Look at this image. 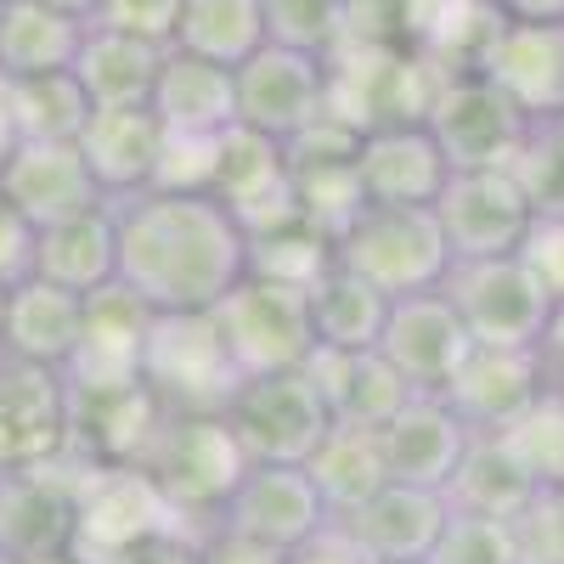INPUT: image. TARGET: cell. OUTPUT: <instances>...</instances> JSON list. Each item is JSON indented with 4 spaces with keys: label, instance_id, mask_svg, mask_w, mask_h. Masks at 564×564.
Segmentation results:
<instances>
[{
    "label": "cell",
    "instance_id": "obj_25",
    "mask_svg": "<svg viewBox=\"0 0 564 564\" xmlns=\"http://www.w3.org/2000/svg\"><path fill=\"white\" fill-rule=\"evenodd\" d=\"M305 379L327 401L334 423H356V430H384V423L412 401L406 379L379 356V350H311Z\"/></svg>",
    "mask_w": 564,
    "mask_h": 564
},
{
    "label": "cell",
    "instance_id": "obj_7",
    "mask_svg": "<svg viewBox=\"0 0 564 564\" xmlns=\"http://www.w3.org/2000/svg\"><path fill=\"white\" fill-rule=\"evenodd\" d=\"M226 423L238 435V446L249 452V463H300V468L311 463L322 435L334 430L327 401L305 379V367L243 379L238 395L226 401Z\"/></svg>",
    "mask_w": 564,
    "mask_h": 564
},
{
    "label": "cell",
    "instance_id": "obj_4",
    "mask_svg": "<svg viewBox=\"0 0 564 564\" xmlns=\"http://www.w3.org/2000/svg\"><path fill=\"white\" fill-rule=\"evenodd\" d=\"M334 260L372 282L379 294L401 300V294H430L452 271V249L441 238L435 209H379L367 204L334 243Z\"/></svg>",
    "mask_w": 564,
    "mask_h": 564
},
{
    "label": "cell",
    "instance_id": "obj_8",
    "mask_svg": "<svg viewBox=\"0 0 564 564\" xmlns=\"http://www.w3.org/2000/svg\"><path fill=\"white\" fill-rule=\"evenodd\" d=\"M209 316H215L220 339H226V350H231L243 379L305 367V356L316 350L305 294L282 289V282H265V276H243Z\"/></svg>",
    "mask_w": 564,
    "mask_h": 564
},
{
    "label": "cell",
    "instance_id": "obj_52",
    "mask_svg": "<svg viewBox=\"0 0 564 564\" xmlns=\"http://www.w3.org/2000/svg\"><path fill=\"white\" fill-rule=\"evenodd\" d=\"M7 294L12 289H0V339H7Z\"/></svg>",
    "mask_w": 564,
    "mask_h": 564
},
{
    "label": "cell",
    "instance_id": "obj_6",
    "mask_svg": "<svg viewBox=\"0 0 564 564\" xmlns=\"http://www.w3.org/2000/svg\"><path fill=\"white\" fill-rule=\"evenodd\" d=\"M441 294L452 300L457 322L468 327L475 345L497 350H536L542 322L553 311V294L542 289V276L525 265V254L502 260H457L441 282Z\"/></svg>",
    "mask_w": 564,
    "mask_h": 564
},
{
    "label": "cell",
    "instance_id": "obj_40",
    "mask_svg": "<svg viewBox=\"0 0 564 564\" xmlns=\"http://www.w3.org/2000/svg\"><path fill=\"white\" fill-rule=\"evenodd\" d=\"M513 181L525 186L536 220L564 215V119L558 124H531L520 159H513Z\"/></svg>",
    "mask_w": 564,
    "mask_h": 564
},
{
    "label": "cell",
    "instance_id": "obj_34",
    "mask_svg": "<svg viewBox=\"0 0 564 564\" xmlns=\"http://www.w3.org/2000/svg\"><path fill=\"white\" fill-rule=\"evenodd\" d=\"M265 45V7L260 0H181L175 52H193L220 68H243Z\"/></svg>",
    "mask_w": 564,
    "mask_h": 564
},
{
    "label": "cell",
    "instance_id": "obj_18",
    "mask_svg": "<svg viewBox=\"0 0 564 564\" xmlns=\"http://www.w3.org/2000/svg\"><path fill=\"white\" fill-rule=\"evenodd\" d=\"M215 525L294 553L300 542H311L327 525V508H322V497L300 463H249V475L226 497Z\"/></svg>",
    "mask_w": 564,
    "mask_h": 564
},
{
    "label": "cell",
    "instance_id": "obj_23",
    "mask_svg": "<svg viewBox=\"0 0 564 564\" xmlns=\"http://www.w3.org/2000/svg\"><path fill=\"white\" fill-rule=\"evenodd\" d=\"M164 124L153 108H90L79 130V159L90 181L102 186L108 204L153 193L159 164H164Z\"/></svg>",
    "mask_w": 564,
    "mask_h": 564
},
{
    "label": "cell",
    "instance_id": "obj_2",
    "mask_svg": "<svg viewBox=\"0 0 564 564\" xmlns=\"http://www.w3.org/2000/svg\"><path fill=\"white\" fill-rule=\"evenodd\" d=\"M135 468L170 497L193 536H204L220 520L226 497L249 475V452L231 435L226 412H164L153 446L141 452Z\"/></svg>",
    "mask_w": 564,
    "mask_h": 564
},
{
    "label": "cell",
    "instance_id": "obj_39",
    "mask_svg": "<svg viewBox=\"0 0 564 564\" xmlns=\"http://www.w3.org/2000/svg\"><path fill=\"white\" fill-rule=\"evenodd\" d=\"M430 564H525L520 525L513 520H486V513H446L441 542Z\"/></svg>",
    "mask_w": 564,
    "mask_h": 564
},
{
    "label": "cell",
    "instance_id": "obj_26",
    "mask_svg": "<svg viewBox=\"0 0 564 564\" xmlns=\"http://www.w3.org/2000/svg\"><path fill=\"white\" fill-rule=\"evenodd\" d=\"M148 108L159 113L164 135H204V141H215V135H226L231 124H238V74L170 45Z\"/></svg>",
    "mask_w": 564,
    "mask_h": 564
},
{
    "label": "cell",
    "instance_id": "obj_22",
    "mask_svg": "<svg viewBox=\"0 0 564 564\" xmlns=\"http://www.w3.org/2000/svg\"><path fill=\"white\" fill-rule=\"evenodd\" d=\"M446 497L441 491H417V486H384L350 513H339V531L367 564H430L441 525H446Z\"/></svg>",
    "mask_w": 564,
    "mask_h": 564
},
{
    "label": "cell",
    "instance_id": "obj_17",
    "mask_svg": "<svg viewBox=\"0 0 564 564\" xmlns=\"http://www.w3.org/2000/svg\"><path fill=\"white\" fill-rule=\"evenodd\" d=\"M547 372L536 350H497V345H475L463 356V367L452 372V384L441 390V401L468 423V435H502L513 430L542 395H547Z\"/></svg>",
    "mask_w": 564,
    "mask_h": 564
},
{
    "label": "cell",
    "instance_id": "obj_31",
    "mask_svg": "<svg viewBox=\"0 0 564 564\" xmlns=\"http://www.w3.org/2000/svg\"><path fill=\"white\" fill-rule=\"evenodd\" d=\"M305 475L327 508V520L350 513L356 502H367L372 491L390 486V463H384V441L379 430H356V423H334L322 435V446L311 452Z\"/></svg>",
    "mask_w": 564,
    "mask_h": 564
},
{
    "label": "cell",
    "instance_id": "obj_19",
    "mask_svg": "<svg viewBox=\"0 0 564 564\" xmlns=\"http://www.w3.org/2000/svg\"><path fill=\"white\" fill-rule=\"evenodd\" d=\"M531 124L564 119V23L508 18L475 63Z\"/></svg>",
    "mask_w": 564,
    "mask_h": 564
},
{
    "label": "cell",
    "instance_id": "obj_1",
    "mask_svg": "<svg viewBox=\"0 0 564 564\" xmlns=\"http://www.w3.org/2000/svg\"><path fill=\"white\" fill-rule=\"evenodd\" d=\"M119 289L153 316L215 311L249 276V238L209 193H141L113 204Z\"/></svg>",
    "mask_w": 564,
    "mask_h": 564
},
{
    "label": "cell",
    "instance_id": "obj_33",
    "mask_svg": "<svg viewBox=\"0 0 564 564\" xmlns=\"http://www.w3.org/2000/svg\"><path fill=\"white\" fill-rule=\"evenodd\" d=\"M305 305H311V334H316L322 350H379L384 316H390V294H379L372 282L350 276L339 260L305 294Z\"/></svg>",
    "mask_w": 564,
    "mask_h": 564
},
{
    "label": "cell",
    "instance_id": "obj_35",
    "mask_svg": "<svg viewBox=\"0 0 564 564\" xmlns=\"http://www.w3.org/2000/svg\"><path fill=\"white\" fill-rule=\"evenodd\" d=\"M7 108H12L18 141H79V130L90 119V97L74 79V68L7 79Z\"/></svg>",
    "mask_w": 564,
    "mask_h": 564
},
{
    "label": "cell",
    "instance_id": "obj_44",
    "mask_svg": "<svg viewBox=\"0 0 564 564\" xmlns=\"http://www.w3.org/2000/svg\"><path fill=\"white\" fill-rule=\"evenodd\" d=\"M520 254H525V265L542 276V289H547L553 300H564V215L536 220Z\"/></svg>",
    "mask_w": 564,
    "mask_h": 564
},
{
    "label": "cell",
    "instance_id": "obj_30",
    "mask_svg": "<svg viewBox=\"0 0 564 564\" xmlns=\"http://www.w3.org/2000/svg\"><path fill=\"white\" fill-rule=\"evenodd\" d=\"M85 23L45 0H0V79L63 74L79 57Z\"/></svg>",
    "mask_w": 564,
    "mask_h": 564
},
{
    "label": "cell",
    "instance_id": "obj_27",
    "mask_svg": "<svg viewBox=\"0 0 564 564\" xmlns=\"http://www.w3.org/2000/svg\"><path fill=\"white\" fill-rule=\"evenodd\" d=\"M34 276L57 282V289L90 300L119 282V231H113V204L85 209L74 220H57L34 238Z\"/></svg>",
    "mask_w": 564,
    "mask_h": 564
},
{
    "label": "cell",
    "instance_id": "obj_49",
    "mask_svg": "<svg viewBox=\"0 0 564 564\" xmlns=\"http://www.w3.org/2000/svg\"><path fill=\"white\" fill-rule=\"evenodd\" d=\"M497 7L525 23H564V0H497Z\"/></svg>",
    "mask_w": 564,
    "mask_h": 564
},
{
    "label": "cell",
    "instance_id": "obj_51",
    "mask_svg": "<svg viewBox=\"0 0 564 564\" xmlns=\"http://www.w3.org/2000/svg\"><path fill=\"white\" fill-rule=\"evenodd\" d=\"M45 7H57V12H68V18L90 23V18H97V7H102V0H45Z\"/></svg>",
    "mask_w": 564,
    "mask_h": 564
},
{
    "label": "cell",
    "instance_id": "obj_36",
    "mask_svg": "<svg viewBox=\"0 0 564 564\" xmlns=\"http://www.w3.org/2000/svg\"><path fill=\"white\" fill-rule=\"evenodd\" d=\"M327 271H334V238H322V231L305 226V220L271 226V231H260V238H249V276H265V282H282V289L311 294Z\"/></svg>",
    "mask_w": 564,
    "mask_h": 564
},
{
    "label": "cell",
    "instance_id": "obj_28",
    "mask_svg": "<svg viewBox=\"0 0 564 564\" xmlns=\"http://www.w3.org/2000/svg\"><path fill=\"white\" fill-rule=\"evenodd\" d=\"M79 334H85V300L57 289V282L23 276L18 289L7 294V339H0L7 356L63 372L74 345H79Z\"/></svg>",
    "mask_w": 564,
    "mask_h": 564
},
{
    "label": "cell",
    "instance_id": "obj_20",
    "mask_svg": "<svg viewBox=\"0 0 564 564\" xmlns=\"http://www.w3.org/2000/svg\"><path fill=\"white\" fill-rule=\"evenodd\" d=\"M148 327L153 311L135 294H124L119 282L85 300V334L63 367V384L79 395H102V390H130L141 384V350H148Z\"/></svg>",
    "mask_w": 564,
    "mask_h": 564
},
{
    "label": "cell",
    "instance_id": "obj_47",
    "mask_svg": "<svg viewBox=\"0 0 564 564\" xmlns=\"http://www.w3.org/2000/svg\"><path fill=\"white\" fill-rule=\"evenodd\" d=\"M536 356H542L547 384H558V390H564V300H553V311H547V322H542Z\"/></svg>",
    "mask_w": 564,
    "mask_h": 564
},
{
    "label": "cell",
    "instance_id": "obj_15",
    "mask_svg": "<svg viewBox=\"0 0 564 564\" xmlns=\"http://www.w3.org/2000/svg\"><path fill=\"white\" fill-rule=\"evenodd\" d=\"M68 452V384L63 372L0 350V475L40 468Z\"/></svg>",
    "mask_w": 564,
    "mask_h": 564
},
{
    "label": "cell",
    "instance_id": "obj_13",
    "mask_svg": "<svg viewBox=\"0 0 564 564\" xmlns=\"http://www.w3.org/2000/svg\"><path fill=\"white\" fill-rule=\"evenodd\" d=\"M209 198H220L231 209V220L243 226V238H260V231H271V226L300 220L289 148L260 135V130H249V124H231L220 135V153H215Z\"/></svg>",
    "mask_w": 564,
    "mask_h": 564
},
{
    "label": "cell",
    "instance_id": "obj_46",
    "mask_svg": "<svg viewBox=\"0 0 564 564\" xmlns=\"http://www.w3.org/2000/svg\"><path fill=\"white\" fill-rule=\"evenodd\" d=\"M289 564H367V558L350 547V536H345L334 520H327L311 542H300V547L289 553Z\"/></svg>",
    "mask_w": 564,
    "mask_h": 564
},
{
    "label": "cell",
    "instance_id": "obj_50",
    "mask_svg": "<svg viewBox=\"0 0 564 564\" xmlns=\"http://www.w3.org/2000/svg\"><path fill=\"white\" fill-rule=\"evenodd\" d=\"M12 148H18V124H12V108H7V79H0V170H7Z\"/></svg>",
    "mask_w": 564,
    "mask_h": 564
},
{
    "label": "cell",
    "instance_id": "obj_16",
    "mask_svg": "<svg viewBox=\"0 0 564 564\" xmlns=\"http://www.w3.org/2000/svg\"><path fill=\"white\" fill-rule=\"evenodd\" d=\"M468 350H475V339H468V327L457 322V311H452V300L441 289L390 300L379 356L401 372L412 395H441Z\"/></svg>",
    "mask_w": 564,
    "mask_h": 564
},
{
    "label": "cell",
    "instance_id": "obj_9",
    "mask_svg": "<svg viewBox=\"0 0 564 564\" xmlns=\"http://www.w3.org/2000/svg\"><path fill=\"white\" fill-rule=\"evenodd\" d=\"M423 124L441 141L452 175L457 170H513V159H520L525 135H531V119L480 68L452 74L441 85V97L430 102V119Z\"/></svg>",
    "mask_w": 564,
    "mask_h": 564
},
{
    "label": "cell",
    "instance_id": "obj_41",
    "mask_svg": "<svg viewBox=\"0 0 564 564\" xmlns=\"http://www.w3.org/2000/svg\"><path fill=\"white\" fill-rule=\"evenodd\" d=\"M215 153H220V135L215 141H204V135H170L153 193H209V186H215Z\"/></svg>",
    "mask_w": 564,
    "mask_h": 564
},
{
    "label": "cell",
    "instance_id": "obj_38",
    "mask_svg": "<svg viewBox=\"0 0 564 564\" xmlns=\"http://www.w3.org/2000/svg\"><path fill=\"white\" fill-rule=\"evenodd\" d=\"M502 446L520 457L536 491H564V390L553 384L513 430H502Z\"/></svg>",
    "mask_w": 564,
    "mask_h": 564
},
{
    "label": "cell",
    "instance_id": "obj_48",
    "mask_svg": "<svg viewBox=\"0 0 564 564\" xmlns=\"http://www.w3.org/2000/svg\"><path fill=\"white\" fill-rule=\"evenodd\" d=\"M113 564H198V536H164V542H148Z\"/></svg>",
    "mask_w": 564,
    "mask_h": 564
},
{
    "label": "cell",
    "instance_id": "obj_10",
    "mask_svg": "<svg viewBox=\"0 0 564 564\" xmlns=\"http://www.w3.org/2000/svg\"><path fill=\"white\" fill-rule=\"evenodd\" d=\"M85 468L74 452L0 475V558H63L74 553V520H79V480Z\"/></svg>",
    "mask_w": 564,
    "mask_h": 564
},
{
    "label": "cell",
    "instance_id": "obj_53",
    "mask_svg": "<svg viewBox=\"0 0 564 564\" xmlns=\"http://www.w3.org/2000/svg\"><path fill=\"white\" fill-rule=\"evenodd\" d=\"M29 564H74V558H68V553H63V558H29Z\"/></svg>",
    "mask_w": 564,
    "mask_h": 564
},
{
    "label": "cell",
    "instance_id": "obj_11",
    "mask_svg": "<svg viewBox=\"0 0 564 564\" xmlns=\"http://www.w3.org/2000/svg\"><path fill=\"white\" fill-rule=\"evenodd\" d=\"M435 220L457 265V260L520 254L536 226V209L525 198V186L513 181V170H457L446 181V193L435 198Z\"/></svg>",
    "mask_w": 564,
    "mask_h": 564
},
{
    "label": "cell",
    "instance_id": "obj_29",
    "mask_svg": "<svg viewBox=\"0 0 564 564\" xmlns=\"http://www.w3.org/2000/svg\"><path fill=\"white\" fill-rule=\"evenodd\" d=\"M164 52H170V45H148L135 34L85 23L79 57H74V79L85 85L90 108H148L153 85H159V68H164Z\"/></svg>",
    "mask_w": 564,
    "mask_h": 564
},
{
    "label": "cell",
    "instance_id": "obj_24",
    "mask_svg": "<svg viewBox=\"0 0 564 564\" xmlns=\"http://www.w3.org/2000/svg\"><path fill=\"white\" fill-rule=\"evenodd\" d=\"M384 463L395 486H417V491H446V480L457 475V463L468 452V423L441 401V395H412L384 430Z\"/></svg>",
    "mask_w": 564,
    "mask_h": 564
},
{
    "label": "cell",
    "instance_id": "obj_21",
    "mask_svg": "<svg viewBox=\"0 0 564 564\" xmlns=\"http://www.w3.org/2000/svg\"><path fill=\"white\" fill-rule=\"evenodd\" d=\"M0 198L34 231L108 204L102 186L90 181V170L79 159V141H18L7 170H0Z\"/></svg>",
    "mask_w": 564,
    "mask_h": 564
},
{
    "label": "cell",
    "instance_id": "obj_43",
    "mask_svg": "<svg viewBox=\"0 0 564 564\" xmlns=\"http://www.w3.org/2000/svg\"><path fill=\"white\" fill-rule=\"evenodd\" d=\"M34 238L40 231L0 198V289H18L23 276H34Z\"/></svg>",
    "mask_w": 564,
    "mask_h": 564
},
{
    "label": "cell",
    "instance_id": "obj_32",
    "mask_svg": "<svg viewBox=\"0 0 564 564\" xmlns=\"http://www.w3.org/2000/svg\"><path fill=\"white\" fill-rule=\"evenodd\" d=\"M441 497H446V508H457V513L520 520V513H525L542 491H536V480L520 468V457L502 446V435H475Z\"/></svg>",
    "mask_w": 564,
    "mask_h": 564
},
{
    "label": "cell",
    "instance_id": "obj_14",
    "mask_svg": "<svg viewBox=\"0 0 564 564\" xmlns=\"http://www.w3.org/2000/svg\"><path fill=\"white\" fill-rule=\"evenodd\" d=\"M238 74V124L271 135V141H294L305 124L327 113V63L289 52V45H260V52L231 68Z\"/></svg>",
    "mask_w": 564,
    "mask_h": 564
},
{
    "label": "cell",
    "instance_id": "obj_3",
    "mask_svg": "<svg viewBox=\"0 0 564 564\" xmlns=\"http://www.w3.org/2000/svg\"><path fill=\"white\" fill-rule=\"evenodd\" d=\"M193 536V525L170 508V497L141 475L135 463H90L79 480V520H74V564H113L148 542Z\"/></svg>",
    "mask_w": 564,
    "mask_h": 564
},
{
    "label": "cell",
    "instance_id": "obj_45",
    "mask_svg": "<svg viewBox=\"0 0 564 564\" xmlns=\"http://www.w3.org/2000/svg\"><path fill=\"white\" fill-rule=\"evenodd\" d=\"M198 564H289V553L265 547V542H254V536H238V531L209 525V531L198 536Z\"/></svg>",
    "mask_w": 564,
    "mask_h": 564
},
{
    "label": "cell",
    "instance_id": "obj_42",
    "mask_svg": "<svg viewBox=\"0 0 564 564\" xmlns=\"http://www.w3.org/2000/svg\"><path fill=\"white\" fill-rule=\"evenodd\" d=\"M90 23L119 29V34H135V40H148V45H175L181 0H102Z\"/></svg>",
    "mask_w": 564,
    "mask_h": 564
},
{
    "label": "cell",
    "instance_id": "obj_12",
    "mask_svg": "<svg viewBox=\"0 0 564 564\" xmlns=\"http://www.w3.org/2000/svg\"><path fill=\"white\" fill-rule=\"evenodd\" d=\"M452 164L441 153V141L430 135L423 119H395V124H372L356 141V186L361 204L379 209H435L446 193Z\"/></svg>",
    "mask_w": 564,
    "mask_h": 564
},
{
    "label": "cell",
    "instance_id": "obj_5",
    "mask_svg": "<svg viewBox=\"0 0 564 564\" xmlns=\"http://www.w3.org/2000/svg\"><path fill=\"white\" fill-rule=\"evenodd\" d=\"M141 384L164 412H226L243 372L209 311L193 316H153L148 350H141Z\"/></svg>",
    "mask_w": 564,
    "mask_h": 564
},
{
    "label": "cell",
    "instance_id": "obj_37",
    "mask_svg": "<svg viewBox=\"0 0 564 564\" xmlns=\"http://www.w3.org/2000/svg\"><path fill=\"white\" fill-rule=\"evenodd\" d=\"M265 7V40L289 45L305 57H334L350 40V0H260Z\"/></svg>",
    "mask_w": 564,
    "mask_h": 564
}]
</instances>
